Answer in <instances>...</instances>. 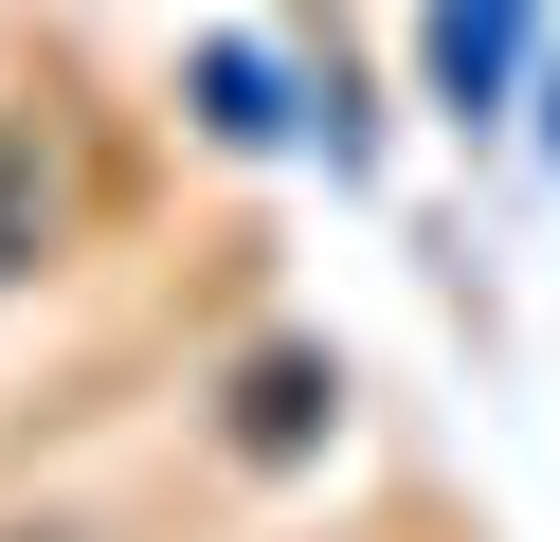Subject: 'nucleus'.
I'll return each instance as SVG.
<instances>
[{"mask_svg":"<svg viewBox=\"0 0 560 542\" xmlns=\"http://www.w3.org/2000/svg\"><path fill=\"white\" fill-rule=\"evenodd\" d=\"M73 235V127H0V289Z\"/></svg>","mask_w":560,"mask_h":542,"instance_id":"nucleus-1","label":"nucleus"},{"mask_svg":"<svg viewBox=\"0 0 560 542\" xmlns=\"http://www.w3.org/2000/svg\"><path fill=\"white\" fill-rule=\"evenodd\" d=\"M307 434H326V361H307V344H271L254 380H235V452H307Z\"/></svg>","mask_w":560,"mask_h":542,"instance_id":"nucleus-2","label":"nucleus"},{"mask_svg":"<svg viewBox=\"0 0 560 542\" xmlns=\"http://www.w3.org/2000/svg\"><path fill=\"white\" fill-rule=\"evenodd\" d=\"M506 55H524V0H434V91H452V108L506 91Z\"/></svg>","mask_w":560,"mask_h":542,"instance_id":"nucleus-3","label":"nucleus"},{"mask_svg":"<svg viewBox=\"0 0 560 542\" xmlns=\"http://www.w3.org/2000/svg\"><path fill=\"white\" fill-rule=\"evenodd\" d=\"M199 108H218V145H271V127H290V108H271V55H235V36L199 55Z\"/></svg>","mask_w":560,"mask_h":542,"instance_id":"nucleus-4","label":"nucleus"}]
</instances>
